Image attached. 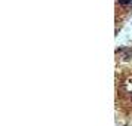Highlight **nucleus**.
Listing matches in <instances>:
<instances>
[{
    "instance_id": "obj_1",
    "label": "nucleus",
    "mask_w": 132,
    "mask_h": 126,
    "mask_svg": "<svg viewBox=\"0 0 132 126\" xmlns=\"http://www.w3.org/2000/svg\"><path fill=\"white\" fill-rule=\"evenodd\" d=\"M116 125L132 126V42L116 50Z\"/></svg>"
},
{
    "instance_id": "obj_2",
    "label": "nucleus",
    "mask_w": 132,
    "mask_h": 126,
    "mask_svg": "<svg viewBox=\"0 0 132 126\" xmlns=\"http://www.w3.org/2000/svg\"><path fill=\"white\" fill-rule=\"evenodd\" d=\"M132 16V0H116V33Z\"/></svg>"
}]
</instances>
